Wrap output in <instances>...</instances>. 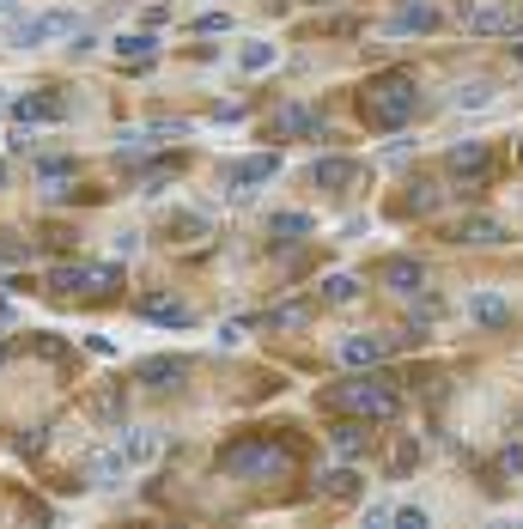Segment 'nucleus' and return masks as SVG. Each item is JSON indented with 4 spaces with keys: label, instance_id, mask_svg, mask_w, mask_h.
Here are the masks:
<instances>
[{
    "label": "nucleus",
    "instance_id": "17",
    "mask_svg": "<svg viewBox=\"0 0 523 529\" xmlns=\"http://www.w3.org/2000/svg\"><path fill=\"white\" fill-rule=\"evenodd\" d=\"M110 49H116L122 61H134V67H146V61H153V55H159V37H153V31H116V37H110Z\"/></svg>",
    "mask_w": 523,
    "mask_h": 529
},
{
    "label": "nucleus",
    "instance_id": "36",
    "mask_svg": "<svg viewBox=\"0 0 523 529\" xmlns=\"http://www.w3.org/2000/svg\"><path fill=\"white\" fill-rule=\"evenodd\" d=\"M244 329H250V323H219V347H238V341H244Z\"/></svg>",
    "mask_w": 523,
    "mask_h": 529
},
{
    "label": "nucleus",
    "instance_id": "43",
    "mask_svg": "<svg viewBox=\"0 0 523 529\" xmlns=\"http://www.w3.org/2000/svg\"><path fill=\"white\" fill-rule=\"evenodd\" d=\"M13 7H19V0H0V13H13Z\"/></svg>",
    "mask_w": 523,
    "mask_h": 529
},
{
    "label": "nucleus",
    "instance_id": "24",
    "mask_svg": "<svg viewBox=\"0 0 523 529\" xmlns=\"http://www.w3.org/2000/svg\"><path fill=\"white\" fill-rule=\"evenodd\" d=\"M329 444L341 450V457H359V450H365V426H359V414H353V420H335Z\"/></svg>",
    "mask_w": 523,
    "mask_h": 529
},
{
    "label": "nucleus",
    "instance_id": "1",
    "mask_svg": "<svg viewBox=\"0 0 523 529\" xmlns=\"http://www.w3.org/2000/svg\"><path fill=\"white\" fill-rule=\"evenodd\" d=\"M329 402L359 414V420H396L402 414V390L390 384V377H353V384H341Z\"/></svg>",
    "mask_w": 523,
    "mask_h": 529
},
{
    "label": "nucleus",
    "instance_id": "25",
    "mask_svg": "<svg viewBox=\"0 0 523 529\" xmlns=\"http://www.w3.org/2000/svg\"><path fill=\"white\" fill-rule=\"evenodd\" d=\"M177 177V159H159V165H146L140 171V195H165V183Z\"/></svg>",
    "mask_w": 523,
    "mask_h": 529
},
{
    "label": "nucleus",
    "instance_id": "2",
    "mask_svg": "<svg viewBox=\"0 0 523 529\" xmlns=\"http://www.w3.org/2000/svg\"><path fill=\"white\" fill-rule=\"evenodd\" d=\"M414 104H420V86L408 73H384V80H371V92H365V116L378 128H402L414 116Z\"/></svg>",
    "mask_w": 523,
    "mask_h": 529
},
{
    "label": "nucleus",
    "instance_id": "7",
    "mask_svg": "<svg viewBox=\"0 0 523 529\" xmlns=\"http://www.w3.org/2000/svg\"><path fill=\"white\" fill-rule=\"evenodd\" d=\"M444 171L451 177H469L475 189L487 183V140H457L451 153H444Z\"/></svg>",
    "mask_w": 523,
    "mask_h": 529
},
{
    "label": "nucleus",
    "instance_id": "45",
    "mask_svg": "<svg viewBox=\"0 0 523 529\" xmlns=\"http://www.w3.org/2000/svg\"><path fill=\"white\" fill-rule=\"evenodd\" d=\"M0 365H7V347H0Z\"/></svg>",
    "mask_w": 523,
    "mask_h": 529
},
{
    "label": "nucleus",
    "instance_id": "27",
    "mask_svg": "<svg viewBox=\"0 0 523 529\" xmlns=\"http://www.w3.org/2000/svg\"><path fill=\"white\" fill-rule=\"evenodd\" d=\"M323 298H329V305H353V298H359V280H353V274H329V280H323Z\"/></svg>",
    "mask_w": 523,
    "mask_h": 529
},
{
    "label": "nucleus",
    "instance_id": "20",
    "mask_svg": "<svg viewBox=\"0 0 523 529\" xmlns=\"http://www.w3.org/2000/svg\"><path fill=\"white\" fill-rule=\"evenodd\" d=\"M311 232H317L311 213H274V225H268V238H274V244H305Z\"/></svg>",
    "mask_w": 523,
    "mask_h": 529
},
{
    "label": "nucleus",
    "instance_id": "37",
    "mask_svg": "<svg viewBox=\"0 0 523 529\" xmlns=\"http://www.w3.org/2000/svg\"><path fill=\"white\" fill-rule=\"evenodd\" d=\"M365 523H396V505H384V499L365 505Z\"/></svg>",
    "mask_w": 523,
    "mask_h": 529
},
{
    "label": "nucleus",
    "instance_id": "9",
    "mask_svg": "<svg viewBox=\"0 0 523 529\" xmlns=\"http://www.w3.org/2000/svg\"><path fill=\"white\" fill-rule=\"evenodd\" d=\"M140 317L159 323V329H189V323H195V311L183 305V298H165V292H146V298H140Z\"/></svg>",
    "mask_w": 523,
    "mask_h": 529
},
{
    "label": "nucleus",
    "instance_id": "6",
    "mask_svg": "<svg viewBox=\"0 0 523 529\" xmlns=\"http://www.w3.org/2000/svg\"><path fill=\"white\" fill-rule=\"evenodd\" d=\"M274 171H280V153H256V159H232V165H226V189H232V195H250L256 183H274Z\"/></svg>",
    "mask_w": 523,
    "mask_h": 529
},
{
    "label": "nucleus",
    "instance_id": "21",
    "mask_svg": "<svg viewBox=\"0 0 523 529\" xmlns=\"http://www.w3.org/2000/svg\"><path fill=\"white\" fill-rule=\"evenodd\" d=\"M323 128V116H311L305 104H280L274 110V134H317Z\"/></svg>",
    "mask_w": 523,
    "mask_h": 529
},
{
    "label": "nucleus",
    "instance_id": "4",
    "mask_svg": "<svg viewBox=\"0 0 523 529\" xmlns=\"http://www.w3.org/2000/svg\"><path fill=\"white\" fill-rule=\"evenodd\" d=\"M49 286H55V292L110 298V292L122 286V268H116V262H67V268H55V274H49Z\"/></svg>",
    "mask_w": 523,
    "mask_h": 529
},
{
    "label": "nucleus",
    "instance_id": "38",
    "mask_svg": "<svg viewBox=\"0 0 523 529\" xmlns=\"http://www.w3.org/2000/svg\"><path fill=\"white\" fill-rule=\"evenodd\" d=\"M116 256H140V232H116Z\"/></svg>",
    "mask_w": 523,
    "mask_h": 529
},
{
    "label": "nucleus",
    "instance_id": "11",
    "mask_svg": "<svg viewBox=\"0 0 523 529\" xmlns=\"http://www.w3.org/2000/svg\"><path fill=\"white\" fill-rule=\"evenodd\" d=\"M378 280H384V286H390V292H402V298H414V292H420V286H426V268H420V262H414V256H390V262H384V274H378Z\"/></svg>",
    "mask_w": 523,
    "mask_h": 529
},
{
    "label": "nucleus",
    "instance_id": "32",
    "mask_svg": "<svg viewBox=\"0 0 523 529\" xmlns=\"http://www.w3.org/2000/svg\"><path fill=\"white\" fill-rule=\"evenodd\" d=\"M408 207H414V213H432V207H438V189H432V183H414Z\"/></svg>",
    "mask_w": 523,
    "mask_h": 529
},
{
    "label": "nucleus",
    "instance_id": "39",
    "mask_svg": "<svg viewBox=\"0 0 523 529\" xmlns=\"http://www.w3.org/2000/svg\"><path fill=\"white\" fill-rule=\"evenodd\" d=\"M31 347H37V353H43V359H61V353H67V347H61V341H55V335H37V341H31Z\"/></svg>",
    "mask_w": 523,
    "mask_h": 529
},
{
    "label": "nucleus",
    "instance_id": "42",
    "mask_svg": "<svg viewBox=\"0 0 523 529\" xmlns=\"http://www.w3.org/2000/svg\"><path fill=\"white\" fill-rule=\"evenodd\" d=\"M511 61H517V67H523V43H511Z\"/></svg>",
    "mask_w": 523,
    "mask_h": 529
},
{
    "label": "nucleus",
    "instance_id": "13",
    "mask_svg": "<svg viewBox=\"0 0 523 529\" xmlns=\"http://www.w3.org/2000/svg\"><path fill=\"white\" fill-rule=\"evenodd\" d=\"M438 25H444V13L432 7V0H414V7H402V13L390 19V31H396V37H414V31H438Z\"/></svg>",
    "mask_w": 523,
    "mask_h": 529
},
{
    "label": "nucleus",
    "instance_id": "12",
    "mask_svg": "<svg viewBox=\"0 0 523 529\" xmlns=\"http://www.w3.org/2000/svg\"><path fill=\"white\" fill-rule=\"evenodd\" d=\"M86 475H92V487H104V493H110V487H122V481L134 475V463L122 457V444H116V450H98V457H92V469H86Z\"/></svg>",
    "mask_w": 523,
    "mask_h": 529
},
{
    "label": "nucleus",
    "instance_id": "35",
    "mask_svg": "<svg viewBox=\"0 0 523 529\" xmlns=\"http://www.w3.org/2000/svg\"><path fill=\"white\" fill-rule=\"evenodd\" d=\"M396 523H402V529H426V511H420V505H396Z\"/></svg>",
    "mask_w": 523,
    "mask_h": 529
},
{
    "label": "nucleus",
    "instance_id": "22",
    "mask_svg": "<svg viewBox=\"0 0 523 529\" xmlns=\"http://www.w3.org/2000/svg\"><path fill=\"white\" fill-rule=\"evenodd\" d=\"M317 183L323 189H353L359 183V159H317Z\"/></svg>",
    "mask_w": 523,
    "mask_h": 529
},
{
    "label": "nucleus",
    "instance_id": "28",
    "mask_svg": "<svg viewBox=\"0 0 523 529\" xmlns=\"http://www.w3.org/2000/svg\"><path fill=\"white\" fill-rule=\"evenodd\" d=\"M268 323H274V329H305V323H311V305H274Z\"/></svg>",
    "mask_w": 523,
    "mask_h": 529
},
{
    "label": "nucleus",
    "instance_id": "14",
    "mask_svg": "<svg viewBox=\"0 0 523 529\" xmlns=\"http://www.w3.org/2000/svg\"><path fill=\"white\" fill-rule=\"evenodd\" d=\"M183 371H189L183 359H140V371H134V377H140L146 390H177V384H183Z\"/></svg>",
    "mask_w": 523,
    "mask_h": 529
},
{
    "label": "nucleus",
    "instance_id": "19",
    "mask_svg": "<svg viewBox=\"0 0 523 529\" xmlns=\"http://www.w3.org/2000/svg\"><path fill=\"white\" fill-rule=\"evenodd\" d=\"M457 244H475V250H487V244H505V225L499 219H487V213H475V219H463L457 232H451Z\"/></svg>",
    "mask_w": 523,
    "mask_h": 529
},
{
    "label": "nucleus",
    "instance_id": "5",
    "mask_svg": "<svg viewBox=\"0 0 523 529\" xmlns=\"http://www.w3.org/2000/svg\"><path fill=\"white\" fill-rule=\"evenodd\" d=\"M67 31H73V13H61V7H55V13L13 19V25H7V43H13V49H43L49 37H67Z\"/></svg>",
    "mask_w": 523,
    "mask_h": 529
},
{
    "label": "nucleus",
    "instance_id": "10",
    "mask_svg": "<svg viewBox=\"0 0 523 529\" xmlns=\"http://www.w3.org/2000/svg\"><path fill=\"white\" fill-rule=\"evenodd\" d=\"M469 31H475V37H505V31H523V7H475V13H469Z\"/></svg>",
    "mask_w": 523,
    "mask_h": 529
},
{
    "label": "nucleus",
    "instance_id": "46",
    "mask_svg": "<svg viewBox=\"0 0 523 529\" xmlns=\"http://www.w3.org/2000/svg\"><path fill=\"white\" fill-rule=\"evenodd\" d=\"M517 153H523V140H517Z\"/></svg>",
    "mask_w": 523,
    "mask_h": 529
},
{
    "label": "nucleus",
    "instance_id": "30",
    "mask_svg": "<svg viewBox=\"0 0 523 529\" xmlns=\"http://www.w3.org/2000/svg\"><path fill=\"white\" fill-rule=\"evenodd\" d=\"M323 487H329V499H353L359 493V475L353 469H335V475H323Z\"/></svg>",
    "mask_w": 523,
    "mask_h": 529
},
{
    "label": "nucleus",
    "instance_id": "16",
    "mask_svg": "<svg viewBox=\"0 0 523 529\" xmlns=\"http://www.w3.org/2000/svg\"><path fill=\"white\" fill-rule=\"evenodd\" d=\"M13 116L37 128V122H61V116H67V104H61V98H49V92H31V98H13Z\"/></svg>",
    "mask_w": 523,
    "mask_h": 529
},
{
    "label": "nucleus",
    "instance_id": "15",
    "mask_svg": "<svg viewBox=\"0 0 523 529\" xmlns=\"http://www.w3.org/2000/svg\"><path fill=\"white\" fill-rule=\"evenodd\" d=\"M469 323H475V329H505V323H511V305H505L499 292H475V298H469Z\"/></svg>",
    "mask_w": 523,
    "mask_h": 529
},
{
    "label": "nucleus",
    "instance_id": "40",
    "mask_svg": "<svg viewBox=\"0 0 523 529\" xmlns=\"http://www.w3.org/2000/svg\"><path fill=\"white\" fill-rule=\"evenodd\" d=\"M7 146H13V153H37V134H31V128H19V134H13Z\"/></svg>",
    "mask_w": 523,
    "mask_h": 529
},
{
    "label": "nucleus",
    "instance_id": "26",
    "mask_svg": "<svg viewBox=\"0 0 523 529\" xmlns=\"http://www.w3.org/2000/svg\"><path fill=\"white\" fill-rule=\"evenodd\" d=\"M122 408H128V384H122V390H104V396L92 402V414H98L104 426H116V420H122Z\"/></svg>",
    "mask_w": 523,
    "mask_h": 529
},
{
    "label": "nucleus",
    "instance_id": "23",
    "mask_svg": "<svg viewBox=\"0 0 523 529\" xmlns=\"http://www.w3.org/2000/svg\"><path fill=\"white\" fill-rule=\"evenodd\" d=\"M274 55H280V49H274V43H262V37L238 43V67H244V73H268V67H274Z\"/></svg>",
    "mask_w": 523,
    "mask_h": 529
},
{
    "label": "nucleus",
    "instance_id": "8",
    "mask_svg": "<svg viewBox=\"0 0 523 529\" xmlns=\"http://www.w3.org/2000/svg\"><path fill=\"white\" fill-rule=\"evenodd\" d=\"M122 457L134 463V469H146V463H159V450H165V432L159 426H122Z\"/></svg>",
    "mask_w": 523,
    "mask_h": 529
},
{
    "label": "nucleus",
    "instance_id": "31",
    "mask_svg": "<svg viewBox=\"0 0 523 529\" xmlns=\"http://www.w3.org/2000/svg\"><path fill=\"white\" fill-rule=\"evenodd\" d=\"M414 457H420V444L408 438V444H396V457H390V475H408L414 469Z\"/></svg>",
    "mask_w": 523,
    "mask_h": 529
},
{
    "label": "nucleus",
    "instance_id": "34",
    "mask_svg": "<svg viewBox=\"0 0 523 529\" xmlns=\"http://www.w3.org/2000/svg\"><path fill=\"white\" fill-rule=\"evenodd\" d=\"M37 171H43V183H61V177H73V159H43Z\"/></svg>",
    "mask_w": 523,
    "mask_h": 529
},
{
    "label": "nucleus",
    "instance_id": "3",
    "mask_svg": "<svg viewBox=\"0 0 523 529\" xmlns=\"http://www.w3.org/2000/svg\"><path fill=\"white\" fill-rule=\"evenodd\" d=\"M219 469H226L232 481H256V475H286V469H292V450H280V444H268V438H244V444H232L226 457H219Z\"/></svg>",
    "mask_w": 523,
    "mask_h": 529
},
{
    "label": "nucleus",
    "instance_id": "29",
    "mask_svg": "<svg viewBox=\"0 0 523 529\" xmlns=\"http://www.w3.org/2000/svg\"><path fill=\"white\" fill-rule=\"evenodd\" d=\"M487 104H493V86L487 80H475V86L457 92V110H487Z\"/></svg>",
    "mask_w": 523,
    "mask_h": 529
},
{
    "label": "nucleus",
    "instance_id": "18",
    "mask_svg": "<svg viewBox=\"0 0 523 529\" xmlns=\"http://www.w3.org/2000/svg\"><path fill=\"white\" fill-rule=\"evenodd\" d=\"M384 353H390L384 335H347L341 341V365H384Z\"/></svg>",
    "mask_w": 523,
    "mask_h": 529
},
{
    "label": "nucleus",
    "instance_id": "41",
    "mask_svg": "<svg viewBox=\"0 0 523 529\" xmlns=\"http://www.w3.org/2000/svg\"><path fill=\"white\" fill-rule=\"evenodd\" d=\"M0 329H13V305H7V298H0Z\"/></svg>",
    "mask_w": 523,
    "mask_h": 529
},
{
    "label": "nucleus",
    "instance_id": "44",
    "mask_svg": "<svg viewBox=\"0 0 523 529\" xmlns=\"http://www.w3.org/2000/svg\"><path fill=\"white\" fill-rule=\"evenodd\" d=\"M0 189H7V165H0Z\"/></svg>",
    "mask_w": 523,
    "mask_h": 529
},
{
    "label": "nucleus",
    "instance_id": "33",
    "mask_svg": "<svg viewBox=\"0 0 523 529\" xmlns=\"http://www.w3.org/2000/svg\"><path fill=\"white\" fill-rule=\"evenodd\" d=\"M499 475H523V444H505L499 450Z\"/></svg>",
    "mask_w": 523,
    "mask_h": 529
}]
</instances>
